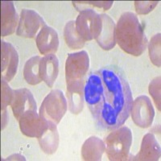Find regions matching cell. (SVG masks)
Segmentation results:
<instances>
[{
  "label": "cell",
  "instance_id": "cell-1",
  "mask_svg": "<svg viewBox=\"0 0 161 161\" xmlns=\"http://www.w3.org/2000/svg\"><path fill=\"white\" fill-rule=\"evenodd\" d=\"M84 97L94 123L103 130L112 131L123 126L133 103L124 73L114 65L102 67L87 76Z\"/></svg>",
  "mask_w": 161,
  "mask_h": 161
},
{
  "label": "cell",
  "instance_id": "cell-2",
  "mask_svg": "<svg viewBox=\"0 0 161 161\" xmlns=\"http://www.w3.org/2000/svg\"><path fill=\"white\" fill-rule=\"evenodd\" d=\"M115 40L125 53L139 57L146 50L148 40L136 14L126 11L121 15L115 28Z\"/></svg>",
  "mask_w": 161,
  "mask_h": 161
},
{
  "label": "cell",
  "instance_id": "cell-3",
  "mask_svg": "<svg viewBox=\"0 0 161 161\" xmlns=\"http://www.w3.org/2000/svg\"><path fill=\"white\" fill-rule=\"evenodd\" d=\"M132 140V132L127 126L112 130L104 141L108 159L111 161L128 160Z\"/></svg>",
  "mask_w": 161,
  "mask_h": 161
},
{
  "label": "cell",
  "instance_id": "cell-4",
  "mask_svg": "<svg viewBox=\"0 0 161 161\" xmlns=\"http://www.w3.org/2000/svg\"><path fill=\"white\" fill-rule=\"evenodd\" d=\"M68 109V103L60 90H53L44 97L39 114L48 121L58 124Z\"/></svg>",
  "mask_w": 161,
  "mask_h": 161
},
{
  "label": "cell",
  "instance_id": "cell-5",
  "mask_svg": "<svg viewBox=\"0 0 161 161\" xmlns=\"http://www.w3.org/2000/svg\"><path fill=\"white\" fill-rule=\"evenodd\" d=\"M102 25L100 14L92 10L80 11L75 21L76 30L85 42L96 40L100 35Z\"/></svg>",
  "mask_w": 161,
  "mask_h": 161
},
{
  "label": "cell",
  "instance_id": "cell-6",
  "mask_svg": "<svg viewBox=\"0 0 161 161\" xmlns=\"http://www.w3.org/2000/svg\"><path fill=\"white\" fill-rule=\"evenodd\" d=\"M89 68L90 57L86 51L69 53L65 62L66 84L86 79Z\"/></svg>",
  "mask_w": 161,
  "mask_h": 161
},
{
  "label": "cell",
  "instance_id": "cell-7",
  "mask_svg": "<svg viewBox=\"0 0 161 161\" xmlns=\"http://www.w3.org/2000/svg\"><path fill=\"white\" fill-rule=\"evenodd\" d=\"M45 25L44 19L36 11L29 9H23L19 15L16 35L24 38H34Z\"/></svg>",
  "mask_w": 161,
  "mask_h": 161
},
{
  "label": "cell",
  "instance_id": "cell-8",
  "mask_svg": "<svg viewBox=\"0 0 161 161\" xmlns=\"http://www.w3.org/2000/svg\"><path fill=\"white\" fill-rule=\"evenodd\" d=\"M130 114L136 126L141 128L150 127L155 117V110L150 98L146 95H140L133 100Z\"/></svg>",
  "mask_w": 161,
  "mask_h": 161
},
{
  "label": "cell",
  "instance_id": "cell-9",
  "mask_svg": "<svg viewBox=\"0 0 161 161\" xmlns=\"http://www.w3.org/2000/svg\"><path fill=\"white\" fill-rule=\"evenodd\" d=\"M18 121L21 132L29 138L39 139L48 126V121L40 116L36 110L26 112Z\"/></svg>",
  "mask_w": 161,
  "mask_h": 161
},
{
  "label": "cell",
  "instance_id": "cell-10",
  "mask_svg": "<svg viewBox=\"0 0 161 161\" xmlns=\"http://www.w3.org/2000/svg\"><path fill=\"white\" fill-rule=\"evenodd\" d=\"M19 55L14 46L5 40H1V73L7 81H11L17 73Z\"/></svg>",
  "mask_w": 161,
  "mask_h": 161
},
{
  "label": "cell",
  "instance_id": "cell-11",
  "mask_svg": "<svg viewBox=\"0 0 161 161\" xmlns=\"http://www.w3.org/2000/svg\"><path fill=\"white\" fill-rule=\"evenodd\" d=\"M13 114L17 120L30 110L37 111V105L31 92L26 88L14 90L12 100L10 104Z\"/></svg>",
  "mask_w": 161,
  "mask_h": 161
},
{
  "label": "cell",
  "instance_id": "cell-12",
  "mask_svg": "<svg viewBox=\"0 0 161 161\" xmlns=\"http://www.w3.org/2000/svg\"><path fill=\"white\" fill-rule=\"evenodd\" d=\"M36 43L40 54H55L59 48V37L57 31L46 24L36 37Z\"/></svg>",
  "mask_w": 161,
  "mask_h": 161
},
{
  "label": "cell",
  "instance_id": "cell-13",
  "mask_svg": "<svg viewBox=\"0 0 161 161\" xmlns=\"http://www.w3.org/2000/svg\"><path fill=\"white\" fill-rule=\"evenodd\" d=\"M18 15L14 3L11 1L1 2V36L3 37L13 34L19 24Z\"/></svg>",
  "mask_w": 161,
  "mask_h": 161
},
{
  "label": "cell",
  "instance_id": "cell-14",
  "mask_svg": "<svg viewBox=\"0 0 161 161\" xmlns=\"http://www.w3.org/2000/svg\"><path fill=\"white\" fill-rule=\"evenodd\" d=\"M160 146L152 133L146 134L141 143L140 150L135 156H129L133 160H159L160 157Z\"/></svg>",
  "mask_w": 161,
  "mask_h": 161
},
{
  "label": "cell",
  "instance_id": "cell-15",
  "mask_svg": "<svg viewBox=\"0 0 161 161\" xmlns=\"http://www.w3.org/2000/svg\"><path fill=\"white\" fill-rule=\"evenodd\" d=\"M86 79L66 84L69 110L73 114H78L84 108V86Z\"/></svg>",
  "mask_w": 161,
  "mask_h": 161
},
{
  "label": "cell",
  "instance_id": "cell-16",
  "mask_svg": "<svg viewBox=\"0 0 161 161\" xmlns=\"http://www.w3.org/2000/svg\"><path fill=\"white\" fill-rule=\"evenodd\" d=\"M100 15L103 25H102L100 35L95 40L101 48L106 51H109L114 48L116 44V24L108 15L103 13V14H100Z\"/></svg>",
  "mask_w": 161,
  "mask_h": 161
},
{
  "label": "cell",
  "instance_id": "cell-17",
  "mask_svg": "<svg viewBox=\"0 0 161 161\" xmlns=\"http://www.w3.org/2000/svg\"><path fill=\"white\" fill-rule=\"evenodd\" d=\"M59 73V60L55 54L41 57L40 62V76L48 87H53Z\"/></svg>",
  "mask_w": 161,
  "mask_h": 161
},
{
  "label": "cell",
  "instance_id": "cell-18",
  "mask_svg": "<svg viewBox=\"0 0 161 161\" xmlns=\"http://www.w3.org/2000/svg\"><path fill=\"white\" fill-rule=\"evenodd\" d=\"M106 150L104 141L98 137L91 136L85 141L81 147V156L84 160H101Z\"/></svg>",
  "mask_w": 161,
  "mask_h": 161
},
{
  "label": "cell",
  "instance_id": "cell-19",
  "mask_svg": "<svg viewBox=\"0 0 161 161\" xmlns=\"http://www.w3.org/2000/svg\"><path fill=\"white\" fill-rule=\"evenodd\" d=\"M40 148L44 153L52 155L58 148L59 134L57 124L48 121V126L43 135L38 139Z\"/></svg>",
  "mask_w": 161,
  "mask_h": 161
},
{
  "label": "cell",
  "instance_id": "cell-20",
  "mask_svg": "<svg viewBox=\"0 0 161 161\" xmlns=\"http://www.w3.org/2000/svg\"><path fill=\"white\" fill-rule=\"evenodd\" d=\"M40 56L32 57L26 61L24 68V78L28 84L31 86L38 85L42 81L40 76Z\"/></svg>",
  "mask_w": 161,
  "mask_h": 161
},
{
  "label": "cell",
  "instance_id": "cell-21",
  "mask_svg": "<svg viewBox=\"0 0 161 161\" xmlns=\"http://www.w3.org/2000/svg\"><path fill=\"white\" fill-rule=\"evenodd\" d=\"M64 38L67 46L71 49L82 48L86 44L76 30L74 20H70L66 23L64 28Z\"/></svg>",
  "mask_w": 161,
  "mask_h": 161
},
{
  "label": "cell",
  "instance_id": "cell-22",
  "mask_svg": "<svg viewBox=\"0 0 161 161\" xmlns=\"http://www.w3.org/2000/svg\"><path fill=\"white\" fill-rule=\"evenodd\" d=\"M73 7L80 12L84 10H92L97 12V11H108L113 5V1H88V2H72Z\"/></svg>",
  "mask_w": 161,
  "mask_h": 161
},
{
  "label": "cell",
  "instance_id": "cell-23",
  "mask_svg": "<svg viewBox=\"0 0 161 161\" xmlns=\"http://www.w3.org/2000/svg\"><path fill=\"white\" fill-rule=\"evenodd\" d=\"M147 45L151 61L154 65L160 67V33L153 36Z\"/></svg>",
  "mask_w": 161,
  "mask_h": 161
},
{
  "label": "cell",
  "instance_id": "cell-24",
  "mask_svg": "<svg viewBox=\"0 0 161 161\" xmlns=\"http://www.w3.org/2000/svg\"><path fill=\"white\" fill-rule=\"evenodd\" d=\"M1 111L7 110V107L11 104L12 100L14 90L11 88L8 85V81L1 78Z\"/></svg>",
  "mask_w": 161,
  "mask_h": 161
},
{
  "label": "cell",
  "instance_id": "cell-25",
  "mask_svg": "<svg viewBox=\"0 0 161 161\" xmlns=\"http://www.w3.org/2000/svg\"><path fill=\"white\" fill-rule=\"evenodd\" d=\"M148 90L158 110L160 111V76L156 77L151 81Z\"/></svg>",
  "mask_w": 161,
  "mask_h": 161
},
{
  "label": "cell",
  "instance_id": "cell-26",
  "mask_svg": "<svg viewBox=\"0 0 161 161\" xmlns=\"http://www.w3.org/2000/svg\"><path fill=\"white\" fill-rule=\"evenodd\" d=\"M159 2L155 1H148V2H141V1H136L135 2V8L137 14L139 15H146L152 11L156 8Z\"/></svg>",
  "mask_w": 161,
  "mask_h": 161
},
{
  "label": "cell",
  "instance_id": "cell-27",
  "mask_svg": "<svg viewBox=\"0 0 161 161\" xmlns=\"http://www.w3.org/2000/svg\"><path fill=\"white\" fill-rule=\"evenodd\" d=\"M2 112V130H3L6 127L7 124L8 123V119H9V116H8V110H3Z\"/></svg>",
  "mask_w": 161,
  "mask_h": 161
}]
</instances>
